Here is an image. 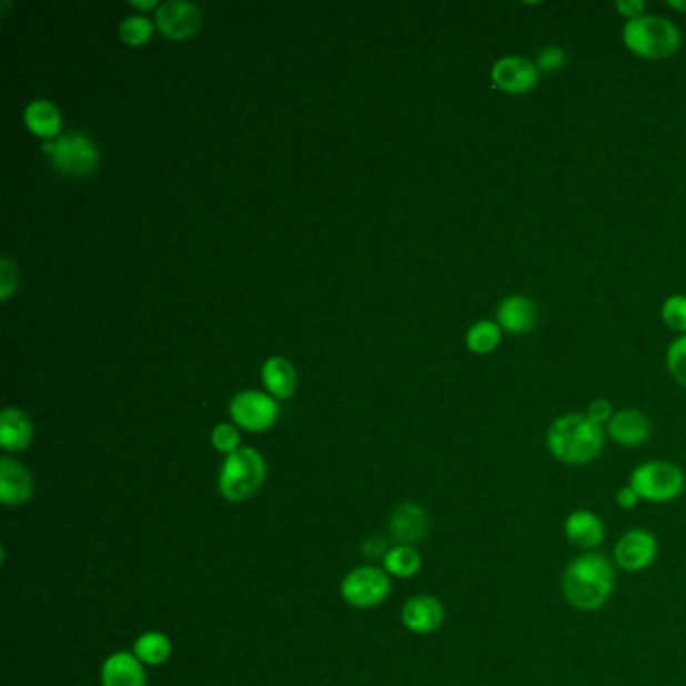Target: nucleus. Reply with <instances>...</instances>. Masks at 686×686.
<instances>
[{
  "label": "nucleus",
  "mask_w": 686,
  "mask_h": 686,
  "mask_svg": "<svg viewBox=\"0 0 686 686\" xmlns=\"http://www.w3.org/2000/svg\"><path fill=\"white\" fill-rule=\"evenodd\" d=\"M618 568L602 552H579L562 572V594L574 611L598 612L612 601Z\"/></svg>",
  "instance_id": "obj_1"
},
{
  "label": "nucleus",
  "mask_w": 686,
  "mask_h": 686,
  "mask_svg": "<svg viewBox=\"0 0 686 686\" xmlns=\"http://www.w3.org/2000/svg\"><path fill=\"white\" fill-rule=\"evenodd\" d=\"M606 445V430L586 413H564L546 431V447L558 463L579 467L596 462Z\"/></svg>",
  "instance_id": "obj_2"
},
{
  "label": "nucleus",
  "mask_w": 686,
  "mask_h": 686,
  "mask_svg": "<svg viewBox=\"0 0 686 686\" xmlns=\"http://www.w3.org/2000/svg\"><path fill=\"white\" fill-rule=\"evenodd\" d=\"M623 43L640 59L660 61L678 53L683 44V32L670 19L643 14L634 21L624 22Z\"/></svg>",
  "instance_id": "obj_3"
},
{
  "label": "nucleus",
  "mask_w": 686,
  "mask_h": 686,
  "mask_svg": "<svg viewBox=\"0 0 686 686\" xmlns=\"http://www.w3.org/2000/svg\"><path fill=\"white\" fill-rule=\"evenodd\" d=\"M266 480V462L252 447H240L225 457L218 477V490L225 502L240 504L256 494Z\"/></svg>",
  "instance_id": "obj_4"
},
{
  "label": "nucleus",
  "mask_w": 686,
  "mask_h": 686,
  "mask_svg": "<svg viewBox=\"0 0 686 686\" xmlns=\"http://www.w3.org/2000/svg\"><path fill=\"white\" fill-rule=\"evenodd\" d=\"M628 485L640 502L646 504H673L685 494L686 475L680 465L666 460H650L634 467Z\"/></svg>",
  "instance_id": "obj_5"
},
{
  "label": "nucleus",
  "mask_w": 686,
  "mask_h": 686,
  "mask_svg": "<svg viewBox=\"0 0 686 686\" xmlns=\"http://www.w3.org/2000/svg\"><path fill=\"white\" fill-rule=\"evenodd\" d=\"M391 594V576L383 568L361 566L344 576L341 582V596L353 608H375Z\"/></svg>",
  "instance_id": "obj_6"
},
{
  "label": "nucleus",
  "mask_w": 686,
  "mask_h": 686,
  "mask_svg": "<svg viewBox=\"0 0 686 686\" xmlns=\"http://www.w3.org/2000/svg\"><path fill=\"white\" fill-rule=\"evenodd\" d=\"M658 552V537L646 527H634L616 539L611 558L624 574H640L655 564Z\"/></svg>",
  "instance_id": "obj_7"
},
{
  "label": "nucleus",
  "mask_w": 686,
  "mask_h": 686,
  "mask_svg": "<svg viewBox=\"0 0 686 686\" xmlns=\"http://www.w3.org/2000/svg\"><path fill=\"white\" fill-rule=\"evenodd\" d=\"M44 151L51 153L53 165L61 173L83 178L97 170L99 151L93 141L81 133H67L51 143H44Z\"/></svg>",
  "instance_id": "obj_8"
},
{
  "label": "nucleus",
  "mask_w": 686,
  "mask_h": 686,
  "mask_svg": "<svg viewBox=\"0 0 686 686\" xmlns=\"http://www.w3.org/2000/svg\"><path fill=\"white\" fill-rule=\"evenodd\" d=\"M539 69L532 59L507 54L492 67V85L505 95H526L539 83Z\"/></svg>",
  "instance_id": "obj_9"
},
{
  "label": "nucleus",
  "mask_w": 686,
  "mask_h": 686,
  "mask_svg": "<svg viewBox=\"0 0 686 686\" xmlns=\"http://www.w3.org/2000/svg\"><path fill=\"white\" fill-rule=\"evenodd\" d=\"M230 415L240 427L248 431H266L279 417V405L274 399L258 391H244L230 403Z\"/></svg>",
  "instance_id": "obj_10"
},
{
  "label": "nucleus",
  "mask_w": 686,
  "mask_h": 686,
  "mask_svg": "<svg viewBox=\"0 0 686 686\" xmlns=\"http://www.w3.org/2000/svg\"><path fill=\"white\" fill-rule=\"evenodd\" d=\"M608 536L606 524L601 515L586 507H579L566 515L564 519V537L569 546L579 552H601Z\"/></svg>",
  "instance_id": "obj_11"
},
{
  "label": "nucleus",
  "mask_w": 686,
  "mask_h": 686,
  "mask_svg": "<svg viewBox=\"0 0 686 686\" xmlns=\"http://www.w3.org/2000/svg\"><path fill=\"white\" fill-rule=\"evenodd\" d=\"M401 621L408 633L433 634L440 630L445 623V608L443 602L431 594H417L408 598L401 612Z\"/></svg>",
  "instance_id": "obj_12"
},
{
  "label": "nucleus",
  "mask_w": 686,
  "mask_h": 686,
  "mask_svg": "<svg viewBox=\"0 0 686 686\" xmlns=\"http://www.w3.org/2000/svg\"><path fill=\"white\" fill-rule=\"evenodd\" d=\"M606 437L623 447H640L653 437V421L640 408L616 411L606 425Z\"/></svg>",
  "instance_id": "obj_13"
},
{
  "label": "nucleus",
  "mask_w": 686,
  "mask_h": 686,
  "mask_svg": "<svg viewBox=\"0 0 686 686\" xmlns=\"http://www.w3.org/2000/svg\"><path fill=\"white\" fill-rule=\"evenodd\" d=\"M155 19H158L161 32L170 39H188L202 27L200 9L192 2H183V0H172V2L161 4Z\"/></svg>",
  "instance_id": "obj_14"
},
{
  "label": "nucleus",
  "mask_w": 686,
  "mask_h": 686,
  "mask_svg": "<svg viewBox=\"0 0 686 686\" xmlns=\"http://www.w3.org/2000/svg\"><path fill=\"white\" fill-rule=\"evenodd\" d=\"M389 532L397 544L417 546L430 532V515L417 504H401L389 517Z\"/></svg>",
  "instance_id": "obj_15"
},
{
  "label": "nucleus",
  "mask_w": 686,
  "mask_h": 686,
  "mask_svg": "<svg viewBox=\"0 0 686 686\" xmlns=\"http://www.w3.org/2000/svg\"><path fill=\"white\" fill-rule=\"evenodd\" d=\"M32 497V475L21 462L12 457L0 460V502L19 507Z\"/></svg>",
  "instance_id": "obj_16"
},
{
  "label": "nucleus",
  "mask_w": 686,
  "mask_h": 686,
  "mask_svg": "<svg viewBox=\"0 0 686 686\" xmlns=\"http://www.w3.org/2000/svg\"><path fill=\"white\" fill-rule=\"evenodd\" d=\"M497 324L507 334H526L537 324L536 302L524 294H512L497 306Z\"/></svg>",
  "instance_id": "obj_17"
},
{
  "label": "nucleus",
  "mask_w": 686,
  "mask_h": 686,
  "mask_svg": "<svg viewBox=\"0 0 686 686\" xmlns=\"http://www.w3.org/2000/svg\"><path fill=\"white\" fill-rule=\"evenodd\" d=\"M101 685L148 686V675L138 656L128 650H119L108 656L101 666Z\"/></svg>",
  "instance_id": "obj_18"
},
{
  "label": "nucleus",
  "mask_w": 686,
  "mask_h": 686,
  "mask_svg": "<svg viewBox=\"0 0 686 686\" xmlns=\"http://www.w3.org/2000/svg\"><path fill=\"white\" fill-rule=\"evenodd\" d=\"M31 418L21 408H4L0 415V445L4 451H22L31 445Z\"/></svg>",
  "instance_id": "obj_19"
},
{
  "label": "nucleus",
  "mask_w": 686,
  "mask_h": 686,
  "mask_svg": "<svg viewBox=\"0 0 686 686\" xmlns=\"http://www.w3.org/2000/svg\"><path fill=\"white\" fill-rule=\"evenodd\" d=\"M423 568V558L418 554L417 546L397 544L389 547L383 556V569L393 578H415Z\"/></svg>",
  "instance_id": "obj_20"
},
{
  "label": "nucleus",
  "mask_w": 686,
  "mask_h": 686,
  "mask_svg": "<svg viewBox=\"0 0 686 686\" xmlns=\"http://www.w3.org/2000/svg\"><path fill=\"white\" fill-rule=\"evenodd\" d=\"M133 655L138 656L141 665H163L172 656V640L165 634L158 633V630L143 633L133 643Z\"/></svg>",
  "instance_id": "obj_21"
},
{
  "label": "nucleus",
  "mask_w": 686,
  "mask_h": 686,
  "mask_svg": "<svg viewBox=\"0 0 686 686\" xmlns=\"http://www.w3.org/2000/svg\"><path fill=\"white\" fill-rule=\"evenodd\" d=\"M24 121L34 135L54 138L61 131V115L49 101H32L24 111Z\"/></svg>",
  "instance_id": "obj_22"
},
{
  "label": "nucleus",
  "mask_w": 686,
  "mask_h": 686,
  "mask_svg": "<svg viewBox=\"0 0 686 686\" xmlns=\"http://www.w3.org/2000/svg\"><path fill=\"white\" fill-rule=\"evenodd\" d=\"M262 375H264V385L269 386L270 393H274L276 397L286 399L294 393L296 375L286 359H280V356L270 359L264 365Z\"/></svg>",
  "instance_id": "obj_23"
},
{
  "label": "nucleus",
  "mask_w": 686,
  "mask_h": 686,
  "mask_svg": "<svg viewBox=\"0 0 686 686\" xmlns=\"http://www.w3.org/2000/svg\"><path fill=\"white\" fill-rule=\"evenodd\" d=\"M504 331L494 321L473 322L465 334V343L473 354H492L502 344Z\"/></svg>",
  "instance_id": "obj_24"
},
{
  "label": "nucleus",
  "mask_w": 686,
  "mask_h": 686,
  "mask_svg": "<svg viewBox=\"0 0 686 686\" xmlns=\"http://www.w3.org/2000/svg\"><path fill=\"white\" fill-rule=\"evenodd\" d=\"M666 371L678 385L686 389V334L676 336L666 349Z\"/></svg>",
  "instance_id": "obj_25"
},
{
  "label": "nucleus",
  "mask_w": 686,
  "mask_h": 686,
  "mask_svg": "<svg viewBox=\"0 0 686 686\" xmlns=\"http://www.w3.org/2000/svg\"><path fill=\"white\" fill-rule=\"evenodd\" d=\"M660 316L666 326L678 333V336L686 334V294L668 296L660 309Z\"/></svg>",
  "instance_id": "obj_26"
},
{
  "label": "nucleus",
  "mask_w": 686,
  "mask_h": 686,
  "mask_svg": "<svg viewBox=\"0 0 686 686\" xmlns=\"http://www.w3.org/2000/svg\"><path fill=\"white\" fill-rule=\"evenodd\" d=\"M151 32H153V24L148 19H143V17L125 19L123 24H121V29H119L121 39L128 44H135V47L150 41Z\"/></svg>",
  "instance_id": "obj_27"
},
{
  "label": "nucleus",
  "mask_w": 686,
  "mask_h": 686,
  "mask_svg": "<svg viewBox=\"0 0 686 686\" xmlns=\"http://www.w3.org/2000/svg\"><path fill=\"white\" fill-rule=\"evenodd\" d=\"M566 59H568V54L566 51L562 49V47H556V44H547V47H542L539 51H537L536 63L537 69H539V73H554V71H559L564 64H566Z\"/></svg>",
  "instance_id": "obj_28"
},
{
  "label": "nucleus",
  "mask_w": 686,
  "mask_h": 686,
  "mask_svg": "<svg viewBox=\"0 0 686 686\" xmlns=\"http://www.w3.org/2000/svg\"><path fill=\"white\" fill-rule=\"evenodd\" d=\"M212 443H214L215 450L224 453L225 457H228L234 451L240 450V433H238L236 427L222 423L212 433Z\"/></svg>",
  "instance_id": "obj_29"
},
{
  "label": "nucleus",
  "mask_w": 686,
  "mask_h": 686,
  "mask_svg": "<svg viewBox=\"0 0 686 686\" xmlns=\"http://www.w3.org/2000/svg\"><path fill=\"white\" fill-rule=\"evenodd\" d=\"M19 284V270L12 264L11 258L0 260V299L7 301Z\"/></svg>",
  "instance_id": "obj_30"
},
{
  "label": "nucleus",
  "mask_w": 686,
  "mask_h": 686,
  "mask_svg": "<svg viewBox=\"0 0 686 686\" xmlns=\"http://www.w3.org/2000/svg\"><path fill=\"white\" fill-rule=\"evenodd\" d=\"M614 408H612V403L608 399H594L591 405H588V411H586V415L591 418L592 423H596V425H601L606 430V425L611 423L612 417H614Z\"/></svg>",
  "instance_id": "obj_31"
},
{
  "label": "nucleus",
  "mask_w": 686,
  "mask_h": 686,
  "mask_svg": "<svg viewBox=\"0 0 686 686\" xmlns=\"http://www.w3.org/2000/svg\"><path fill=\"white\" fill-rule=\"evenodd\" d=\"M614 9L623 14L626 22L634 21L638 17H643L646 11V2L644 0H621L614 4Z\"/></svg>",
  "instance_id": "obj_32"
},
{
  "label": "nucleus",
  "mask_w": 686,
  "mask_h": 686,
  "mask_svg": "<svg viewBox=\"0 0 686 686\" xmlns=\"http://www.w3.org/2000/svg\"><path fill=\"white\" fill-rule=\"evenodd\" d=\"M614 502H616V505H618L621 510H624V512H630L636 505L640 504V497H638L633 487L626 483V485H623V487L616 492V495H614Z\"/></svg>",
  "instance_id": "obj_33"
},
{
  "label": "nucleus",
  "mask_w": 686,
  "mask_h": 686,
  "mask_svg": "<svg viewBox=\"0 0 686 686\" xmlns=\"http://www.w3.org/2000/svg\"><path fill=\"white\" fill-rule=\"evenodd\" d=\"M666 7L673 11L686 12V0H666Z\"/></svg>",
  "instance_id": "obj_34"
},
{
  "label": "nucleus",
  "mask_w": 686,
  "mask_h": 686,
  "mask_svg": "<svg viewBox=\"0 0 686 686\" xmlns=\"http://www.w3.org/2000/svg\"><path fill=\"white\" fill-rule=\"evenodd\" d=\"M155 4H158L155 0H148V2H138V0H135V2H133V7H138V9H151V7H155Z\"/></svg>",
  "instance_id": "obj_35"
}]
</instances>
